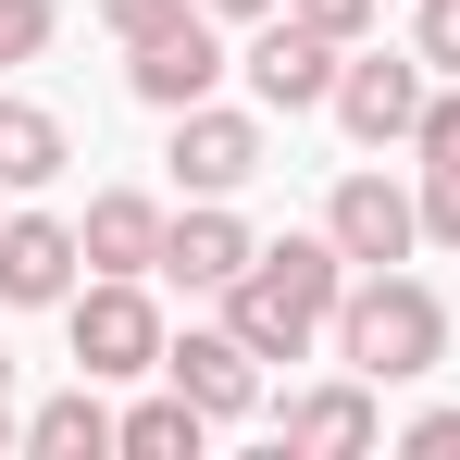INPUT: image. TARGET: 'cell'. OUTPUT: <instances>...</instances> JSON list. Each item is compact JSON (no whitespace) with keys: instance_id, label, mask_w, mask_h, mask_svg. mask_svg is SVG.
Here are the masks:
<instances>
[{"instance_id":"cell-24","label":"cell","mask_w":460,"mask_h":460,"mask_svg":"<svg viewBox=\"0 0 460 460\" xmlns=\"http://www.w3.org/2000/svg\"><path fill=\"white\" fill-rule=\"evenodd\" d=\"M199 13H249V25H261V13H274V0H199Z\"/></svg>"},{"instance_id":"cell-15","label":"cell","mask_w":460,"mask_h":460,"mask_svg":"<svg viewBox=\"0 0 460 460\" xmlns=\"http://www.w3.org/2000/svg\"><path fill=\"white\" fill-rule=\"evenodd\" d=\"M63 174V125L38 100H0V187H50Z\"/></svg>"},{"instance_id":"cell-8","label":"cell","mask_w":460,"mask_h":460,"mask_svg":"<svg viewBox=\"0 0 460 460\" xmlns=\"http://www.w3.org/2000/svg\"><path fill=\"white\" fill-rule=\"evenodd\" d=\"M212 75H225V38H212V13H187V25L137 38V100H162V112L212 100Z\"/></svg>"},{"instance_id":"cell-21","label":"cell","mask_w":460,"mask_h":460,"mask_svg":"<svg viewBox=\"0 0 460 460\" xmlns=\"http://www.w3.org/2000/svg\"><path fill=\"white\" fill-rule=\"evenodd\" d=\"M411 137H423V162H460V87H448V100H423Z\"/></svg>"},{"instance_id":"cell-25","label":"cell","mask_w":460,"mask_h":460,"mask_svg":"<svg viewBox=\"0 0 460 460\" xmlns=\"http://www.w3.org/2000/svg\"><path fill=\"white\" fill-rule=\"evenodd\" d=\"M0 398H13V349H0Z\"/></svg>"},{"instance_id":"cell-22","label":"cell","mask_w":460,"mask_h":460,"mask_svg":"<svg viewBox=\"0 0 460 460\" xmlns=\"http://www.w3.org/2000/svg\"><path fill=\"white\" fill-rule=\"evenodd\" d=\"M287 13H311L323 38H361V25H374V0H287Z\"/></svg>"},{"instance_id":"cell-9","label":"cell","mask_w":460,"mask_h":460,"mask_svg":"<svg viewBox=\"0 0 460 460\" xmlns=\"http://www.w3.org/2000/svg\"><path fill=\"white\" fill-rule=\"evenodd\" d=\"M162 374L187 385L212 423H236V411L261 398V374H249V336H236V323H225V336H162Z\"/></svg>"},{"instance_id":"cell-5","label":"cell","mask_w":460,"mask_h":460,"mask_svg":"<svg viewBox=\"0 0 460 460\" xmlns=\"http://www.w3.org/2000/svg\"><path fill=\"white\" fill-rule=\"evenodd\" d=\"M323 236H336L349 261H374V274H385V261L423 236V199H411V187H385V174H349V187H336V212H323Z\"/></svg>"},{"instance_id":"cell-13","label":"cell","mask_w":460,"mask_h":460,"mask_svg":"<svg viewBox=\"0 0 460 460\" xmlns=\"http://www.w3.org/2000/svg\"><path fill=\"white\" fill-rule=\"evenodd\" d=\"M162 274H174V287H236V274H249L236 212H187V225H162Z\"/></svg>"},{"instance_id":"cell-19","label":"cell","mask_w":460,"mask_h":460,"mask_svg":"<svg viewBox=\"0 0 460 460\" xmlns=\"http://www.w3.org/2000/svg\"><path fill=\"white\" fill-rule=\"evenodd\" d=\"M423 236L460 249V162H423Z\"/></svg>"},{"instance_id":"cell-16","label":"cell","mask_w":460,"mask_h":460,"mask_svg":"<svg viewBox=\"0 0 460 460\" xmlns=\"http://www.w3.org/2000/svg\"><path fill=\"white\" fill-rule=\"evenodd\" d=\"M25 448H38V460H100V448H112V411L87 398V374H75V398H50V411L25 423Z\"/></svg>"},{"instance_id":"cell-10","label":"cell","mask_w":460,"mask_h":460,"mask_svg":"<svg viewBox=\"0 0 460 460\" xmlns=\"http://www.w3.org/2000/svg\"><path fill=\"white\" fill-rule=\"evenodd\" d=\"M336 112H349V137H411V125H423V75H411V63H398V50H385V63H336Z\"/></svg>"},{"instance_id":"cell-18","label":"cell","mask_w":460,"mask_h":460,"mask_svg":"<svg viewBox=\"0 0 460 460\" xmlns=\"http://www.w3.org/2000/svg\"><path fill=\"white\" fill-rule=\"evenodd\" d=\"M100 13H112V38H125V50H137V38H162V25H187V13H199V0H100Z\"/></svg>"},{"instance_id":"cell-2","label":"cell","mask_w":460,"mask_h":460,"mask_svg":"<svg viewBox=\"0 0 460 460\" xmlns=\"http://www.w3.org/2000/svg\"><path fill=\"white\" fill-rule=\"evenodd\" d=\"M336 349H349V374L411 385V374H436L448 311H436V287H411V274H361V287L336 299Z\"/></svg>"},{"instance_id":"cell-20","label":"cell","mask_w":460,"mask_h":460,"mask_svg":"<svg viewBox=\"0 0 460 460\" xmlns=\"http://www.w3.org/2000/svg\"><path fill=\"white\" fill-rule=\"evenodd\" d=\"M423 63L460 75V0H423Z\"/></svg>"},{"instance_id":"cell-12","label":"cell","mask_w":460,"mask_h":460,"mask_svg":"<svg viewBox=\"0 0 460 460\" xmlns=\"http://www.w3.org/2000/svg\"><path fill=\"white\" fill-rule=\"evenodd\" d=\"M100 274H162V212L137 187H112V199H87V236H75Z\"/></svg>"},{"instance_id":"cell-23","label":"cell","mask_w":460,"mask_h":460,"mask_svg":"<svg viewBox=\"0 0 460 460\" xmlns=\"http://www.w3.org/2000/svg\"><path fill=\"white\" fill-rule=\"evenodd\" d=\"M411 448H423V460H460V411H423V423H411Z\"/></svg>"},{"instance_id":"cell-3","label":"cell","mask_w":460,"mask_h":460,"mask_svg":"<svg viewBox=\"0 0 460 460\" xmlns=\"http://www.w3.org/2000/svg\"><path fill=\"white\" fill-rule=\"evenodd\" d=\"M63 323H75V374H87V385L162 374V311L137 299V274H100L87 299H63Z\"/></svg>"},{"instance_id":"cell-14","label":"cell","mask_w":460,"mask_h":460,"mask_svg":"<svg viewBox=\"0 0 460 460\" xmlns=\"http://www.w3.org/2000/svg\"><path fill=\"white\" fill-rule=\"evenodd\" d=\"M199 423H212V411L174 385V398H150V411H125V423H112V448H125V460H199Z\"/></svg>"},{"instance_id":"cell-17","label":"cell","mask_w":460,"mask_h":460,"mask_svg":"<svg viewBox=\"0 0 460 460\" xmlns=\"http://www.w3.org/2000/svg\"><path fill=\"white\" fill-rule=\"evenodd\" d=\"M50 50V0H0V63H38Z\"/></svg>"},{"instance_id":"cell-11","label":"cell","mask_w":460,"mask_h":460,"mask_svg":"<svg viewBox=\"0 0 460 460\" xmlns=\"http://www.w3.org/2000/svg\"><path fill=\"white\" fill-rule=\"evenodd\" d=\"M385 423H374V374H349V385H323V398H299L287 411V448L311 460H349V448H374Z\"/></svg>"},{"instance_id":"cell-4","label":"cell","mask_w":460,"mask_h":460,"mask_svg":"<svg viewBox=\"0 0 460 460\" xmlns=\"http://www.w3.org/2000/svg\"><path fill=\"white\" fill-rule=\"evenodd\" d=\"M336 50H349V38H323L311 13L274 0V13H261V38H249V87H261L274 112H311V100H336Z\"/></svg>"},{"instance_id":"cell-7","label":"cell","mask_w":460,"mask_h":460,"mask_svg":"<svg viewBox=\"0 0 460 460\" xmlns=\"http://www.w3.org/2000/svg\"><path fill=\"white\" fill-rule=\"evenodd\" d=\"M174 174L199 187V199H236L249 174H261V125H236V112H174Z\"/></svg>"},{"instance_id":"cell-6","label":"cell","mask_w":460,"mask_h":460,"mask_svg":"<svg viewBox=\"0 0 460 460\" xmlns=\"http://www.w3.org/2000/svg\"><path fill=\"white\" fill-rule=\"evenodd\" d=\"M75 225H50V212H13L0 225V299H25V311H50V299H75Z\"/></svg>"},{"instance_id":"cell-1","label":"cell","mask_w":460,"mask_h":460,"mask_svg":"<svg viewBox=\"0 0 460 460\" xmlns=\"http://www.w3.org/2000/svg\"><path fill=\"white\" fill-rule=\"evenodd\" d=\"M349 299V249L336 236H274V249H249V274L225 287V323L249 336V361H299L311 336L336 323Z\"/></svg>"},{"instance_id":"cell-26","label":"cell","mask_w":460,"mask_h":460,"mask_svg":"<svg viewBox=\"0 0 460 460\" xmlns=\"http://www.w3.org/2000/svg\"><path fill=\"white\" fill-rule=\"evenodd\" d=\"M0 436H13V411H0Z\"/></svg>"}]
</instances>
